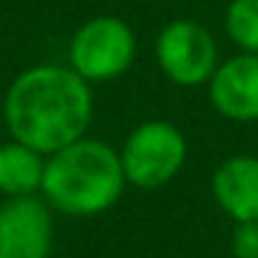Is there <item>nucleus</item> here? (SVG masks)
<instances>
[{
	"mask_svg": "<svg viewBox=\"0 0 258 258\" xmlns=\"http://www.w3.org/2000/svg\"><path fill=\"white\" fill-rule=\"evenodd\" d=\"M136 58V36L119 17L103 14L75 31L70 42V67L84 81H114L131 70Z\"/></svg>",
	"mask_w": 258,
	"mask_h": 258,
	"instance_id": "nucleus-4",
	"label": "nucleus"
},
{
	"mask_svg": "<svg viewBox=\"0 0 258 258\" xmlns=\"http://www.w3.org/2000/svg\"><path fill=\"white\" fill-rule=\"evenodd\" d=\"M42 178H45V153L17 139L0 145V191L6 197L36 195L42 191Z\"/></svg>",
	"mask_w": 258,
	"mask_h": 258,
	"instance_id": "nucleus-9",
	"label": "nucleus"
},
{
	"mask_svg": "<svg viewBox=\"0 0 258 258\" xmlns=\"http://www.w3.org/2000/svg\"><path fill=\"white\" fill-rule=\"evenodd\" d=\"M156 61L178 86H203L219 67L217 42L197 20H172L156 39Z\"/></svg>",
	"mask_w": 258,
	"mask_h": 258,
	"instance_id": "nucleus-5",
	"label": "nucleus"
},
{
	"mask_svg": "<svg viewBox=\"0 0 258 258\" xmlns=\"http://www.w3.org/2000/svg\"><path fill=\"white\" fill-rule=\"evenodd\" d=\"M50 206L31 197H9L0 206V258H50Z\"/></svg>",
	"mask_w": 258,
	"mask_h": 258,
	"instance_id": "nucleus-6",
	"label": "nucleus"
},
{
	"mask_svg": "<svg viewBox=\"0 0 258 258\" xmlns=\"http://www.w3.org/2000/svg\"><path fill=\"white\" fill-rule=\"evenodd\" d=\"M186 136L167 119H150L131 131L119 150L125 180L139 189L167 186L186 164Z\"/></svg>",
	"mask_w": 258,
	"mask_h": 258,
	"instance_id": "nucleus-3",
	"label": "nucleus"
},
{
	"mask_svg": "<svg viewBox=\"0 0 258 258\" xmlns=\"http://www.w3.org/2000/svg\"><path fill=\"white\" fill-rule=\"evenodd\" d=\"M92 89L73 67L39 64L14 78L3 114L12 136L34 150L50 153L78 142L92 122Z\"/></svg>",
	"mask_w": 258,
	"mask_h": 258,
	"instance_id": "nucleus-1",
	"label": "nucleus"
},
{
	"mask_svg": "<svg viewBox=\"0 0 258 258\" xmlns=\"http://www.w3.org/2000/svg\"><path fill=\"white\" fill-rule=\"evenodd\" d=\"M225 34L241 53H258V0H230L225 9Z\"/></svg>",
	"mask_w": 258,
	"mask_h": 258,
	"instance_id": "nucleus-10",
	"label": "nucleus"
},
{
	"mask_svg": "<svg viewBox=\"0 0 258 258\" xmlns=\"http://www.w3.org/2000/svg\"><path fill=\"white\" fill-rule=\"evenodd\" d=\"M211 191L233 222H258V156L225 158L211 178Z\"/></svg>",
	"mask_w": 258,
	"mask_h": 258,
	"instance_id": "nucleus-8",
	"label": "nucleus"
},
{
	"mask_svg": "<svg viewBox=\"0 0 258 258\" xmlns=\"http://www.w3.org/2000/svg\"><path fill=\"white\" fill-rule=\"evenodd\" d=\"M233 258H258V222H239L230 239Z\"/></svg>",
	"mask_w": 258,
	"mask_h": 258,
	"instance_id": "nucleus-11",
	"label": "nucleus"
},
{
	"mask_svg": "<svg viewBox=\"0 0 258 258\" xmlns=\"http://www.w3.org/2000/svg\"><path fill=\"white\" fill-rule=\"evenodd\" d=\"M125 169L119 153L106 142L86 139L50 153L45 161L42 195L50 208L70 217H95L122 197Z\"/></svg>",
	"mask_w": 258,
	"mask_h": 258,
	"instance_id": "nucleus-2",
	"label": "nucleus"
},
{
	"mask_svg": "<svg viewBox=\"0 0 258 258\" xmlns=\"http://www.w3.org/2000/svg\"><path fill=\"white\" fill-rule=\"evenodd\" d=\"M211 106L233 122L258 119V53H239L222 61L208 81Z\"/></svg>",
	"mask_w": 258,
	"mask_h": 258,
	"instance_id": "nucleus-7",
	"label": "nucleus"
}]
</instances>
